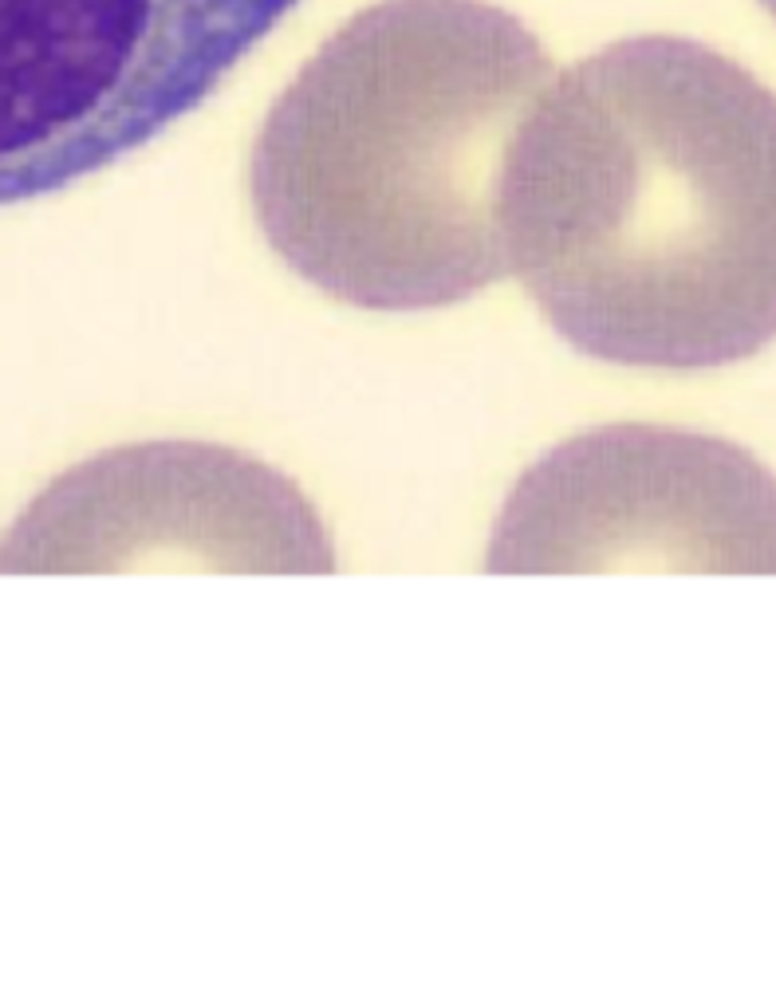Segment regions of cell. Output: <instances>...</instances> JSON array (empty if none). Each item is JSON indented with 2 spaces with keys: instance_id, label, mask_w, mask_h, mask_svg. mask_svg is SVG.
Segmentation results:
<instances>
[{
  "instance_id": "cell-3",
  "label": "cell",
  "mask_w": 776,
  "mask_h": 1008,
  "mask_svg": "<svg viewBox=\"0 0 776 1008\" xmlns=\"http://www.w3.org/2000/svg\"><path fill=\"white\" fill-rule=\"evenodd\" d=\"M300 0H0V205L60 193L197 111Z\"/></svg>"
},
{
  "instance_id": "cell-5",
  "label": "cell",
  "mask_w": 776,
  "mask_h": 1008,
  "mask_svg": "<svg viewBox=\"0 0 776 1008\" xmlns=\"http://www.w3.org/2000/svg\"><path fill=\"white\" fill-rule=\"evenodd\" d=\"M142 567L331 575L335 544L304 489L213 441H134L60 473L0 540V571Z\"/></svg>"
},
{
  "instance_id": "cell-4",
  "label": "cell",
  "mask_w": 776,
  "mask_h": 1008,
  "mask_svg": "<svg viewBox=\"0 0 776 1008\" xmlns=\"http://www.w3.org/2000/svg\"><path fill=\"white\" fill-rule=\"evenodd\" d=\"M497 575H776V473L725 438L619 422L536 457L497 512Z\"/></svg>"
},
{
  "instance_id": "cell-2",
  "label": "cell",
  "mask_w": 776,
  "mask_h": 1008,
  "mask_svg": "<svg viewBox=\"0 0 776 1008\" xmlns=\"http://www.w3.org/2000/svg\"><path fill=\"white\" fill-rule=\"evenodd\" d=\"M552 79L513 12L383 0L355 12L276 99L253 142L272 252L367 312L450 308L501 280L509 142Z\"/></svg>"
},
{
  "instance_id": "cell-1",
  "label": "cell",
  "mask_w": 776,
  "mask_h": 1008,
  "mask_svg": "<svg viewBox=\"0 0 776 1008\" xmlns=\"http://www.w3.org/2000/svg\"><path fill=\"white\" fill-rule=\"evenodd\" d=\"M505 268L591 359L741 363L776 339V91L635 36L548 79L501 174Z\"/></svg>"
}]
</instances>
